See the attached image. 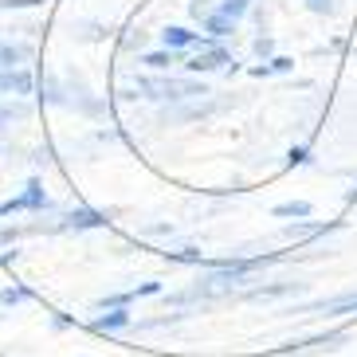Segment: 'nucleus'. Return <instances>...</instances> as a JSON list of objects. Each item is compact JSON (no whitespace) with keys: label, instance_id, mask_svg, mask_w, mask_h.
Segmentation results:
<instances>
[{"label":"nucleus","instance_id":"f257e3e1","mask_svg":"<svg viewBox=\"0 0 357 357\" xmlns=\"http://www.w3.org/2000/svg\"><path fill=\"white\" fill-rule=\"evenodd\" d=\"M0 91L4 95H32V75L20 67H0Z\"/></svg>","mask_w":357,"mask_h":357},{"label":"nucleus","instance_id":"0eeeda50","mask_svg":"<svg viewBox=\"0 0 357 357\" xmlns=\"http://www.w3.org/2000/svg\"><path fill=\"white\" fill-rule=\"evenodd\" d=\"M318 310H326V314H349V310H354V314H357V294H342V298L318 303Z\"/></svg>","mask_w":357,"mask_h":357},{"label":"nucleus","instance_id":"6e6552de","mask_svg":"<svg viewBox=\"0 0 357 357\" xmlns=\"http://www.w3.org/2000/svg\"><path fill=\"white\" fill-rule=\"evenodd\" d=\"M204 28H208L212 36H231L236 32V20L224 16V12H212V16H204Z\"/></svg>","mask_w":357,"mask_h":357},{"label":"nucleus","instance_id":"a211bd4d","mask_svg":"<svg viewBox=\"0 0 357 357\" xmlns=\"http://www.w3.org/2000/svg\"><path fill=\"white\" fill-rule=\"evenodd\" d=\"M306 161V149H291V165H303Z\"/></svg>","mask_w":357,"mask_h":357},{"label":"nucleus","instance_id":"39448f33","mask_svg":"<svg viewBox=\"0 0 357 357\" xmlns=\"http://www.w3.org/2000/svg\"><path fill=\"white\" fill-rule=\"evenodd\" d=\"M161 43H165V47H192V43L208 47V40H200V36L189 32V28H165V32H161Z\"/></svg>","mask_w":357,"mask_h":357},{"label":"nucleus","instance_id":"f8f14e48","mask_svg":"<svg viewBox=\"0 0 357 357\" xmlns=\"http://www.w3.org/2000/svg\"><path fill=\"white\" fill-rule=\"evenodd\" d=\"M248 4H252V0H224L220 12H224V16H231V20H240L243 12H248Z\"/></svg>","mask_w":357,"mask_h":357},{"label":"nucleus","instance_id":"ddd939ff","mask_svg":"<svg viewBox=\"0 0 357 357\" xmlns=\"http://www.w3.org/2000/svg\"><path fill=\"white\" fill-rule=\"evenodd\" d=\"M146 63H149V67H158V71H161V67L177 63V59H173V47H169V52H153V55H146Z\"/></svg>","mask_w":357,"mask_h":357},{"label":"nucleus","instance_id":"9b49d317","mask_svg":"<svg viewBox=\"0 0 357 357\" xmlns=\"http://www.w3.org/2000/svg\"><path fill=\"white\" fill-rule=\"evenodd\" d=\"M275 216H310V204L306 200H291V204H275Z\"/></svg>","mask_w":357,"mask_h":357},{"label":"nucleus","instance_id":"f03ea898","mask_svg":"<svg viewBox=\"0 0 357 357\" xmlns=\"http://www.w3.org/2000/svg\"><path fill=\"white\" fill-rule=\"evenodd\" d=\"M224 63H231V55L224 52V47H200L197 55L189 59V71H216V67H224Z\"/></svg>","mask_w":357,"mask_h":357},{"label":"nucleus","instance_id":"f3484780","mask_svg":"<svg viewBox=\"0 0 357 357\" xmlns=\"http://www.w3.org/2000/svg\"><path fill=\"white\" fill-rule=\"evenodd\" d=\"M158 291H161V283H142V287L134 291V298H137V294H158Z\"/></svg>","mask_w":357,"mask_h":357},{"label":"nucleus","instance_id":"1a4fd4ad","mask_svg":"<svg viewBox=\"0 0 357 357\" xmlns=\"http://www.w3.org/2000/svg\"><path fill=\"white\" fill-rule=\"evenodd\" d=\"M28 59L24 47H12V43H0V67H20Z\"/></svg>","mask_w":357,"mask_h":357},{"label":"nucleus","instance_id":"20e7f679","mask_svg":"<svg viewBox=\"0 0 357 357\" xmlns=\"http://www.w3.org/2000/svg\"><path fill=\"white\" fill-rule=\"evenodd\" d=\"M47 204V197H43V189L40 185H28V192L24 197H16V200H8V204H0V212H20V208H43Z\"/></svg>","mask_w":357,"mask_h":357},{"label":"nucleus","instance_id":"9d476101","mask_svg":"<svg viewBox=\"0 0 357 357\" xmlns=\"http://www.w3.org/2000/svg\"><path fill=\"white\" fill-rule=\"evenodd\" d=\"M298 291V283H275V287H259V291H252V298H279V294H294Z\"/></svg>","mask_w":357,"mask_h":357},{"label":"nucleus","instance_id":"4468645a","mask_svg":"<svg viewBox=\"0 0 357 357\" xmlns=\"http://www.w3.org/2000/svg\"><path fill=\"white\" fill-rule=\"evenodd\" d=\"M291 59H283V55H279V59H271V63L267 67H255V75H275V71H291Z\"/></svg>","mask_w":357,"mask_h":357},{"label":"nucleus","instance_id":"423d86ee","mask_svg":"<svg viewBox=\"0 0 357 357\" xmlns=\"http://www.w3.org/2000/svg\"><path fill=\"white\" fill-rule=\"evenodd\" d=\"M102 224H106V216L95 208H79L67 216V228H102Z\"/></svg>","mask_w":357,"mask_h":357},{"label":"nucleus","instance_id":"dca6fc26","mask_svg":"<svg viewBox=\"0 0 357 357\" xmlns=\"http://www.w3.org/2000/svg\"><path fill=\"white\" fill-rule=\"evenodd\" d=\"M271 36H259V40H255V55H271Z\"/></svg>","mask_w":357,"mask_h":357},{"label":"nucleus","instance_id":"2eb2a0df","mask_svg":"<svg viewBox=\"0 0 357 357\" xmlns=\"http://www.w3.org/2000/svg\"><path fill=\"white\" fill-rule=\"evenodd\" d=\"M306 8L318 12V16H326V12H334V0H306Z\"/></svg>","mask_w":357,"mask_h":357},{"label":"nucleus","instance_id":"7ed1b4c3","mask_svg":"<svg viewBox=\"0 0 357 357\" xmlns=\"http://www.w3.org/2000/svg\"><path fill=\"white\" fill-rule=\"evenodd\" d=\"M126 326H130V310H126V306H114L110 314L95 318L91 330H95V334H114V330H126Z\"/></svg>","mask_w":357,"mask_h":357}]
</instances>
